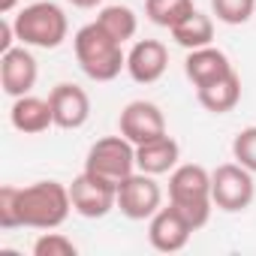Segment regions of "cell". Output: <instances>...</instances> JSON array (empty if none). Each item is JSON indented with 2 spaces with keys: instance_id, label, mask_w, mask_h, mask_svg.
<instances>
[{
  "instance_id": "6da1fadb",
  "label": "cell",
  "mask_w": 256,
  "mask_h": 256,
  "mask_svg": "<svg viewBox=\"0 0 256 256\" xmlns=\"http://www.w3.org/2000/svg\"><path fill=\"white\" fill-rule=\"evenodd\" d=\"M16 211H18V223L28 229H42V232L58 229L66 223L72 211L70 187L60 181H34L28 187H18Z\"/></svg>"
},
{
  "instance_id": "7a4b0ae2",
  "label": "cell",
  "mask_w": 256,
  "mask_h": 256,
  "mask_svg": "<svg viewBox=\"0 0 256 256\" xmlns=\"http://www.w3.org/2000/svg\"><path fill=\"white\" fill-rule=\"evenodd\" d=\"M72 52H76L82 72L94 82H112L120 76V70H126L124 42H118L108 30H102L100 22H90L76 30Z\"/></svg>"
},
{
  "instance_id": "3957f363",
  "label": "cell",
  "mask_w": 256,
  "mask_h": 256,
  "mask_svg": "<svg viewBox=\"0 0 256 256\" xmlns=\"http://www.w3.org/2000/svg\"><path fill=\"white\" fill-rule=\"evenodd\" d=\"M169 202L187 217L193 229H202L211 220V172L199 163H184L169 172Z\"/></svg>"
},
{
  "instance_id": "277c9868",
  "label": "cell",
  "mask_w": 256,
  "mask_h": 256,
  "mask_svg": "<svg viewBox=\"0 0 256 256\" xmlns=\"http://www.w3.org/2000/svg\"><path fill=\"white\" fill-rule=\"evenodd\" d=\"M12 28L18 42L30 48H58L70 34L66 12L52 0H36V4L22 6L12 16Z\"/></svg>"
},
{
  "instance_id": "5b68a950",
  "label": "cell",
  "mask_w": 256,
  "mask_h": 256,
  "mask_svg": "<svg viewBox=\"0 0 256 256\" xmlns=\"http://www.w3.org/2000/svg\"><path fill=\"white\" fill-rule=\"evenodd\" d=\"M84 172H90V175H96L102 181H112L118 187L124 178H130L136 172V145L120 133L96 139L88 148Z\"/></svg>"
},
{
  "instance_id": "8992f818",
  "label": "cell",
  "mask_w": 256,
  "mask_h": 256,
  "mask_svg": "<svg viewBox=\"0 0 256 256\" xmlns=\"http://www.w3.org/2000/svg\"><path fill=\"white\" fill-rule=\"evenodd\" d=\"M253 196H256L253 172L244 169L241 163H223L211 172L214 208H220L226 214H238V211H247L253 205Z\"/></svg>"
},
{
  "instance_id": "52a82bcc",
  "label": "cell",
  "mask_w": 256,
  "mask_h": 256,
  "mask_svg": "<svg viewBox=\"0 0 256 256\" xmlns=\"http://www.w3.org/2000/svg\"><path fill=\"white\" fill-rule=\"evenodd\" d=\"M163 208V190L157 184V175L133 172L118 184V211L126 220H151Z\"/></svg>"
},
{
  "instance_id": "ba28073f",
  "label": "cell",
  "mask_w": 256,
  "mask_h": 256,
  "mask_svg": "<svg viewBox=\"0 0 256 256\" xmlns=\"http://www.w3.org/2000/svg\"><path fill=\"white\" fill-rule=\"evenodd\" d=\"M70 199H72V211L78 217L100 220L112 208H118V187L112 181H102V178L90 175V172H82L70 184Z\"/></svg>"
},
{
  "instance_id": "9c48e42d",
  "label": "cell",
  "mask_w": 256,
  "mask_h": 256,
  "mask_svg": "<svg viewBox=\"0 0 256 256\" xmlns=\"http://www.w3.org/2000/svg\"><path fill=\"white\" fill-rule=\"evenodd\" d=\"M118 133L126 136L133 145H145L157 136H166V114L151 100H133L118 114Z\"/></svg>"
},
{
  "instance_id": "30bf717a",
  "label": "cell",
  "mask_w": 256,
  "mask_h": 256,
  "mask_svg": "<svg viewBox=\"0 0 256 256\" xmlns=\"http://www.w3.org/2000/svg\"><path fill=\"white\" fill-rule=\"evenodd\" d=\"M40 78V66L36 58L30 54V46H12L10 52L0 54V88H4L6 96H24L34 90Z\"/></svg>"
},
{
  "instance_id": "8fae6325",
  "label": "cell",
  "mask_w": 256,
  "mask_h": 256,
  "mask_svg": "<svg viewBox=\"0 0 256 256\" xmlns=\"http://www.w3.org/2000/svg\"><path fill=\"white\" fill-rule=\"evenodd\" d=\"M193 232L196 229L187 223V217L172 202H169V208H160L148 220V241L160 253H178V250H184Z\"/></svg>"
},
{
  "instance_id": "7c38bea8",
  "label": "cell",
  "mask_w": 256,
  "mask_h": 256,
  "mask_svg": "<svg viewBox=\"0 0 256 256\" xmlns=\"http://www.w3.org/2000/svg\"><path fill=\"white\" fill-rule=\"evenodd\" d=\"M48 102H52L54 126H60V130H78L90 118V96L78 84H70V82L54 84L48 94Z\"/></svg>"
},
{
  "instance_id": "4fadbf2b",
  "label": "cell",
  "mask_w": 256,
  "mask_h": 256,
  "mask_svg": "<svg viewBox=\"0 0 256 256\" xmlns=\"http://www.w3.org/2000/svg\"><path fill=\"white\" fill-rule=\"evenodd\" d=\"M169 70V48L160 40H139L126 52V72L136 84H154Z\"/></svg>"
},
{
  "instance_id": "5bb4252c",
  "label": "cell",
  "mask_w": 256,
  "mask_h": 256,
  "mask_svg": "<svg viewBox=\"0 0 256 256\" xmlns=\"http://www.w3.org/2000/svg\"><path fill=\"white\" fill-rule=\"evenodd\" d=\"M10 124L24 136H40L48 126H54V114H52V102L34 94L16 96L10 106Z\"/></svg>"
},
{
  "instance_id": "9a60e30c",
  "label": "cell",
  "mask_w": 256,
  "mask_h": 256,
  "mask_svg": "<svg viewBox=\"0 0 256 256\" xmlns=\"http://www.w3.org/2000/svg\"><path fill=\"white\" fill-rule=\"evenodd\" d=\"M232 72V64L226 58V52L214 48V46H205V48H193L187 52V60H184V76L190 78V84L199 90L223 76Z\"/></svg>"
},
{
  "instance_id": "2e32d148",
  "label": "cell",
  "mask_w": 256,
  "mask_h": 256,
  "mask_svg": "<svg viewBox=\"0 0 256 256\" xmlns=\"http://www.w3.org/2000/svg\"><path fill=\"white\" fill-rule=\"evenodd\" d=\"M181 160V145L166 133V136H157L145 145H136V169L139 172H148V175H166L178 166Z\"/></svg>"
},
{
  "instance_id": "e0dca14e",
  "label": "cell",
  "mask_w": 256,
  "mask_h": 256,
  "mask_svg": "<svg viewBox=\"0 0 256 256\" xmlns=\"http://www.w3.org/2000/svg\"><path fill=\"white\" fill-rule=\"evenodd\" d=\"M196 100H199V106H202L205 112H211V114H226V112H232V108L241 102V76L232 70L229 76H223V78H217V82L199 88V90H196Z\"/></svg>"
},
{
  "instance_id": "ac0fdd59",
  "label": "cell",
  "mask_w": 256,
  "mask_h": 256,
  "mask_svg": "<svg viewBox=\"0 0 256 256\" xmlns=\"http://www.w3.org/2000/svg\"><path fill=\"white\" fill-rule=\"evenodd\" d=\"M169 34H172V40H175L181 48H187V52L205 48V46L214 42V18L205 16V12H199V10H193V12H190L181 24H175Z\"/></svg>"
},
{
  "instance_id": "d6986e66",
  "label": "cell",
  "mask_w": 256,
  "mask_h": 256,
  "mask_svg": "<svg viewBox=\"0 0 256 256\" xmlns=\"http://www.w3.org/2000/svg\"><path fill=\"white\" fill-rule=\"evenodd\" d=\"M96 22L102 30H108L118 42H126V40H133L136 30H139V18L136 12L126 6V4H108L96 12Z\"/></svg>"
},
{
  "instance_id": "ffe728a7",
  "label": "cell",
  "mask_w": 256,
  "mask_h": 256,
  "mask_svg": "<svg viewBox=\"0 0 256 256\" xmlns=\"http://www.w3.org/2000/svg\"><path fill=\"white\" fill-rule=\"evenodd\" d=\"M193 10H196L193 0H145L148 22H154L157 28H166V30H172L175 24H181Z\"/></svg>"
},
{
  "instance_id": "44dd1931",
  "label": "cell",
  "mask_w": 256,
  "mask_h": 256,
  "mask_svg": "<svg viewBox=\"0 0 256 256\" xmlns=\"http://www.w3.org/2000/svg\"><path fill=\"white\" fill-rule=\"evenodd\" d=\"M211 12L223 24H244L256 12V0H211Z\"/></svg>"
},
{
  "instance_id": "7402d4cb",
  "label": "cell",
  "mask_w": 256,
  "mask_h": 256,
  "mask_svg": "<svg viewBox=\"0 0 256 256\" xmlns=\"http://www.w3.org/2000/svg\"><path fill=\"white\" fill-rule=\"evenodd\" d=\"M232 160L256 175V126H244L232 139Z\"/></svg>"
},
{
  "instance_id": "603a6c76",
  "label": "cell",
  "mask_w": 256,
  "mask_h": 256,
  "mask_svg": "<svg viewBox=\"0 0 256 256\" xmlns=\"http://www.w3.org/2000/svg\"><path fill=\"white\" fill-rule=\"evenodd\" d=\"M76 253H78V247L72 244V238L52 232V229L34 241V256H76Z\"/></svg>"
},
{
  "instance_id": "cb8c5ba5",
  "label": "cell",
  "mask_w": 256,
  "mask_h": 256,
  "mask_svg": "<svg viewBox=\"0 0 256 256\" xmlns=\"http://www.w3.org/2000/svg\"><path fill=\"white\" fill-rule=\"evenodd\" d=\"M16 193H18V187H12V184H4L0 187V229H22V223H18V211H16Z\"/></svg>"
},
{
  "instance_id": "d4e9b609",
  "label": "cell",
  "mask_w": 256,
  "mask_h": 256,
  "mask_svg": "<svg viewBox=\"0 0 256 256\" xmlns=\"http://www.w3.org/2000/svg\"><path fill=\"white\" fill-rule=\"evenodd\" d=\"M66 4H72L78 10H96V6H102V0H66Z\"/></svg>"
},
{
  "instance_id": "484cf974",
  "label": "cell",
  "mask_w": 256,
  "mask_h": 256,
  "mask_svg": "<svg viewBox=\"0 0 256 256\" xmlns=\"http://www.w3.org/2000/svg\"><path fill=\"white\" fill-rule=\"evenodd\" d=\"M16 6H18V0H0V12H4V16H12Z\"/></svg>"
}]
</instances>
